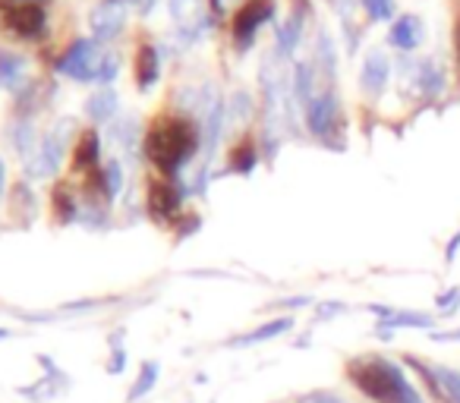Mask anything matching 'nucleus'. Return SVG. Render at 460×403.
Returning a JSON list of instances; mask_svg holds the SVG:
<instances>
[{"label": "nucleus", "mask_w": 460, "mask_h": 403, "mask_svg": "<svg viewBox=\"0 0 460 403\" xmlns=\"http://www.w3.org/2000/svg\"><path fill=\"white\" fill-rule=\"evenodd\" d=\"M344 375L372 403H426L416 384L407 378V372L394 359L378 356V353H363V356L347 359Z\"/></svg>", "instance_id": "f257e3e1"}, {"label": "nucleus", "mask_w": 460, "mask_h": 403, "mask_svg": "<svg viewBox=\"0 0 460 403\" xmlns=\"http://www.w3.org/2000/svg\"><path fill=\"white\" fill-rule=\"evenodd\" d=\"M196 145H199V129L183 114L161 110V114L152 117V123L146 129V158L167 180L192 158Z\"/></svg>", "instance_id": "f03ea898"}, {"label": "nucleus", "mask_w": 460, "mask_h": 403, "mask_svg": "<svg viewBox=\"0 0 460 403\" xmlns=\"http://www.w3.org/2000/svg\"><path fill=\"white\" fill-rule=\"evenodd\" d=\"M0 29L16 39H39L45 32V10L41 4H0Z\"/></svg>", "instance_id": "7ed1b4c3"}, {"label": "nucleus", "mask_w": 460, "mask_h": 403, "mask_svg": "<svg viewBox=\"0 0 460 403\" xmlns=\"http://www.w3.org/2000/svg\"><path fill=\"white\" fill-rule=\"evenodd\" d=\"M146 206H148V215H152L158 224H173L180 212V192L177 186L171 183L167 177H148L146 183Z\"/></svg>", "instance_id": "20e7f679"}, {"label": "nucleus", "mask_w": 460, "mask_h": 403, "mask_svg": "<svg viewBox=\"0 0 460 403\" xmlns=\"http://www.w3.org/2000/svg\"><path fill=\"white\" fill-rule=\"evenodd\" d=\"M271 13H275V4H271V0H246V4H240L237 13H234L230 32H234V39H237L240 45H250L256 29L262 26V22H269Z\"/></svg>", "instance_id": "39448f33"}, {"label": "nucleus", "mask_w": 460, "mask_h": 403, "mask_svg": "<svg viewBox=\"0 0 460 403\" xmlns=\"http://www.w3.org/2000/svg\"><path fill=\"white\" fill-rule=\"evenodd\" d=\"M306 123H309V133L332 142L334 123H338V95H334V89H325L322 95H315L306 104Z\"/></svg>", "instance_id": "423d86ee"}, {"label": "nucleus", "mask_w": 460, "mask_h": 403, "mask_svg": "<svg viewBox=\"0 0 460 403\" xmlns=\"http://www.w3.org/2000/svg\"><path fill=\"white\" fill-rule=\"evenodd\" d=\"M98 133L95 129H83L76 139V148H73V173H85L89 177L92 171H98Z\"/></svg>", "instance_id": "0eeeda50"}, {"label": "nucleus", "mask_w": 460, "mask_h": 403, "mask_svg": "<svg viewBox=\"0 0 460 403\" xmlns=\"http://www.w3.org/2000/svg\"><path fill=\"white\" fill-rule=\"evenodd\" d=\"M422 35H426V32H422V20H420V16H413V13H407V16H401L394 26H391L388 45L401 48V51H413V48H420Z\"/></svg>", "instance_id": "6e6552de"}, {"label": "nucleus", "mask_w": 460, "mask_h": 403, "mask_svg": "<svg viewBox=\"0 0 460 403\" xmlns=\"http://www.w3.org/2000/svg\"><path fill=\"white\" fill-rule=\"evenodd\" d=\"M385 83H388V57L382 51H372L363 60V89L369 95H382Z\"/></svg>", "instance_id": "1a4fd4ad"}, {"label": "nucleus", "mask_w": 460, "mask_h": 403, "mask_svg": "<svg viewBox=\"0 0 460 403\" xmlns=\"http://www.w3.org/2000/svg\"><path fill=\"white\" fill-rule=\"evenodd\" d=\"M155 79H158V54L148 41H142L136 51V83H139V89H148Z\"/></svg>", "instance_id": "9d476101"}, {"label": "nucleus", "mask_w": 460, "mask_h": 403, "mask_svg": "<svg viewBox=\"0 0 460 403\" xmlns=\"http://www.w3.org/2000/svg\"><path fill=\"white\" fill-rule=\"evenodd\" d=\"M403 365H407V369H413L416 375L422 378V384H426L429 397H432L435 403H447L445 390H441V381H438V375H435V365H426V363H422L420 356H403Z\"/></svg>", "instance_id": "9b49d317"}, {"label": "nucleus", "mask_w": 460, "mask_h": 403, "mask_svg": "<svg viewBox=\"0 0 460 403\" xmlns=\"http://www.w3.org/2000/svg\"><path fill=\"white\" fill-rule=\"evenodd\" d=\"M259 161V152H256V139L252 136H243L237 145L230 148V171L237 173H250Z\"/></svg>", "instance_id": "f8f14e48"}, {"label": "nucleus", "mask_w": 460, "mask_h": 403, "mask_svg": "<svg viewBox=\"0 0 460 403\" xmlns=\"http://www.w3.org/2000/svg\"><path fill=\"white\" fill-rule=\"evenodd\" d=\"M382 328H388V331H397V328H432L435 325V319L432 315H426V312H397L394 309V315H388L385 321H378Z\"/></svg>", "instance_id": "ddd939ff"}, {"label": "nucleus", "mask_w": 460, "mask_h": 403, "mask_svg": "<svg viewBox=\"0 0 460 403\" xmlns=\"http://www.w3.org/2000/svg\"><path fill=\"white\" fill-rule=\"evenodd\" d=\"M420 85H422V92H426V98H438L441 89H445V73H441V66L426 60L420 73Z\"/></svg>", "instance_id": "4468645a"}, {"label": "nucleus", "mask_w": 460, "mask_h": 403, "mask_svg": "<svg viewBox=\"0 0 460 403\" xmlns=\"http://www.w3.org/2000/svg\"><path fill=\"white\" fill-rule=\"evenodd\" d=\"M435 375H438L447 403H460V372L451 365H435Z\"/></svg>", "instance_id": "2eb2a0df"}, {"label": "nucleus", "mask_w": 460, "mask_h": 403, "mask_svg": "<svg viewBox=\"0 0 460 403\" xmlns=\"http://www.w3.org/2000/svg\"><path fill=\"white\" fill-rule=\"evenodd\" d=\"M294 328V319H275V321H269V325H262V328H256L252 334H246L240 344H256V340H271V337H278V334H284V331H290Z\"/></svg>", "instance_id": "dca6fc26"}, {"label": "nucleus", "mask_w": 460, "mask_h": 403, "mask_svg": "<svg viewBox=\"0 0 460 403\" xmlns=\"http://www.w3.org/2000/svg\"><path fill=\"white\" fill-rule=\"evenodd\" d=\"M369 20H391L394 16V0H363Z\"/></svg>", "instance_id": "f3484780"}, {"label": "nucleus", "mask_w": 460, "mask_h": 403, "mask_svg": "<svg viewBox=\"0 0 460 403\" xmlns=\"http://www.w3.org/2000/svg\"><path fill=\"white\" fill-rule=\"evenodd\" d=\"M66 206L73 208V198H66V183L54 186V208H58V221H66L73 212H66Z\"/></svg>", "instance_id": "a211bd4d"}, {"label": "nucleus", "mask_w": 460, "mask_h": 403, "mask_svg": "<svg viewBox=\"0 0 460 403\" xmlns=\"http://www.w3.org/2000/svg\"><path fill=\"white\" fill-rule=\"evenodd\" d=\"M296 26H300V20H296V16H294V20H290L288 26L281 29V48H284V54L294 51L296 39H300V29H296Z\"/></svg>", "instance_id": "6ab92c4d"}, {"label": "nucleus", "mask_w": 460, "mask_h": 403, "mask_svg": "<svg viewBox=\"0 0 460 403\" xmlns=\"http://www.w3.org/2000/svg\"><path fill=\"white\" fill-rule=\"evenodd\" d=\"M435 306H438L445 315H451L454 309L460 306V287H451V290H447V293H441L438 300H435Z\"/></svg>", "instance_id": "aec40b11"}, {"label": "nucleus", "mask_w": 460, "mask_h": 403, "mask_svg": "<svg viewBox=\"0 0 460 403\" xmlns=\"http://www.w3.org/2000/svg\"><path fill=\"white\" fill-rule=\"evenodd\" d=\"M300 403H347V400H341L338 394H332V390H315V394H306Z\"/></svg>", "instance_id": "412c9836"}, {"label": "nucleus", "mask_w": 460, "mask_h": 403, "mask_svg": "<svg viewBox=\"0 0 460 403\" xmlns=\"http://www.w3.org/2000/svg\"><path fill=\"white\" fill-rule=\"evenodd\" d=\"M341 312H344V302H322L319 319L325 321V319H332V315H341Z\"/></svg>", "instance_id": "4be33fe9"}, {"label": "nucleus", "mask_w": 460, "mask_h": 403, "mask_svg": "<svg viewBox=\"0 0 460 403\" xmlns=\"http://www.w3.org/2000/svg\"><path fill=\"white\" fill-rule=\"evenodd\" d=\"M454 54H457V70H460V7L454 13Z\"/></svg>", "instance_id": "5701e85b"}, {"label": "nucleus", "mask_w": 460, "mask_h": 403, "mask_svg": "<svg viewBox=\"0 0 460 403\" xmlns=\"http://www.w3.org/2000/svg\"><path fill=\"white\" fill-rule=\"evenodd\" d=\"M457 250H460V233H454L451 243H447V252H445L447 262H454V258H457Z\"/></svg>", "instance_id": "b1692460"}, {"label": "nucleus", "mask_w": 460, "mask_h": 403, "mask_svg": "<svg viewBox=\"0 0 460 403\" xmlns=\"http://www.w3.org/2000/svg\"><path fill=\"white\" fill-rule=\"evenodd\" d=\"M435 340H460V328L457 331H445V334H432Z\"/></svg>", "instance_id": "393cba45"}]
</instances>
